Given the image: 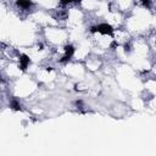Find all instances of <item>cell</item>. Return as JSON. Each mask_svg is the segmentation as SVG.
<instances>
[{"label":"cell","instance_id":"obj_1","mask_svg":"<svg viewBox=\"0 0 156 156\" xmlns=\"http://www.w3.org/2000/svg\"><path fill=\"white\" fill-rule=\"evenodd\" d=\"M90 32H93V33L99 32V33H101V34H108V35H111V34L113 33V29H112V27H111L110 24H107V23H101V24H99V26L91 27V28H90Z\"/></svg>","mask_w":156,"mask_h":156},{"label":"cell","instance_id":"obj_4","mask_svg":"<svg viewBox=\"0 0 156 156\" xmlns=\"http://www.w3.org/2000/svg\"><path fill=\"white\" fill-rule=\"evenodd\" d=\"M16 4H17V6H20L22 9H28V7H30L33 5V2L30 0H17Z\"/></svg>","mask_w":156,"mask_h":156},{"label":"cell","instance_id":"obj_7","mask_svg":"<svg viewBox=\"0 0 156 156\" xmlns=\"http://www.w3.org/2000/svg\"><path fill=\"white\" fill-rule=\"evenodd\" d=\"M141 2H143L146 7H150V4H151V2H150V0H141Z\"/></svg>","mask_w":156,"mask_h":156},{"label":"cell","instance_id":"obj_2","mask_svg":"<svg viewBox=\"0 0 156 156\" xmlns=\"http://www.w3.org/2000/svg\"><path fill=\"white\" fill-rule=\"evenodd\" d=\"M73 54H74V48L72 45H66V48H65V56L60 60V62H67V61H69L72 58Z\"/></svg>","mask_w":156,"mask_h":156},{"label":"cell","instance_id":"obj_5","mask_svg":"<svg viewBox=\"0 0 156 156\" xmlns=\"http://www.w3.org/2000/svg\"><path fill=\"white\" fill-rule=\"evenodd\" d=\"M11 107H12L13 110H16V111L21 110V105H20V104H18L17 101H15V100H13V101L11 102Z\"/></svg>","mask_w":156,"mask_h":156},{"label":"cell","instance_id":"obj_3","mask_svg":"<svg viewBox=\"0 0 156 156\" xmlns=\"http://www.w3.org/2000/svg\"><path fill=\"white\" fill-rule=\"evenodd\" d=\"M29 57L26 55V54H22L21 55V57H20V68L22 69V71H24L26 68H27V66L29 65Z\"/></svg>","mask_w":156,"mask_h":156},{"label":"cell","instance_id":"obj_6","mask_svg":"<svg viewBox=\"0 0 156 156\" xmlns=\"http://www.w3.org/2000/svg\"><path fill=\"white\" fill-rule=\"evenodd\" d=\"M72 1H74V0H60V2H61L62 5H67V4L72 2Z\"/></svg>","mask_w":156,"mask_h":156}]
</instances>
